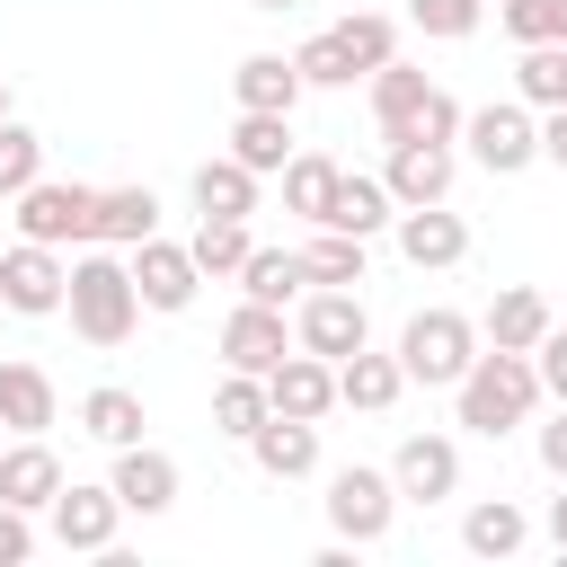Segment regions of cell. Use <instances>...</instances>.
<instances>
[{
	"label": "cell",
	"instance_id": "cell-33",
	"mask_svg": "<svg viewBox=\"0 0 567 567\" xmlns=\"http://www.w3.org/2000/svg\"><path fill=\"white\" fill-rule=\"evenodd\" d=\"M514 97H523L532 115L567 106V44H523V62H514Z\"/></svg>",
	"mask_w": 567,
	"mask_h": 567
},
{
	"label": "cell",
	"instance_id": "cell-32",
	"mask_svg": "<svg viewBox=\"0 0 567 567\" xmlns=\"http://www.w3.org/2000/svg\"><path fill=\"white\" fill-rule=\"evenodd\" d=\"M266 416H275V399H266V372H221V390H213V434L248 443Z\"/></svg>",
	"mask_w": 567,
	"mask_h": 567
},
{
	"label": "cell",
	"instance_id": "cell-29",
	"mask_svg": "<svg viewBox=\"0 0 567 567\" xmlns=\"http://www.w3.org/2000/svg\"><path fill=\"white\" fill-rule=\"evenodd\" d=\"M195 213H213V221H248V213H257V168H239L230 151L204 159V168H195Z\"/></svg>",
	"mask_w": 567,
	"mask_h": 567
},
{
	"label": "cell",
	"instance_id": "cell-42",
	"mask_svg": "<svg viewBox=\"0 0 567 567\" xmlns=\"http://www.w3.org/2000/svg\"><path fill=\"white\" fill-rule=\"evenodd\" d=\"M27 558H35V514L0 505V567H27Z\"/></svg>",
	"mask_w": 567,
	"mask_h": 567
},
{
	"label": "cell",
	"instance_id": "cell-38",
	"mask_svg": "<svg viewBox=\"0 0 567 567\" xmlns=\"http://www.w3.org/2000/svg\"><path fill=\"white\" fill-rule=\"evenodd\" d=\"M478 9L487 0H408V27L434 44H461V35H478Z\"/></svg>",
	"mask_w": 567,
	"mask_h": 567
},
{
	"label": "cell",
	"instance_id": "cell-6",
	"mask_svg": "<svg viewBox=\"0 0 567 567\" xmlns=\"http://www.w3.org/2000/svg\"><path fill=\"white\" fill-rule=\"evenodd\" d=\"M470 354H478V328H470L461 310H416V319L399 328V372L425 381V390H452V381L470 372Z\"/></svg>",
	"mask_w": 567,
	"mask_h": 567
},
{
	"label": "cell",
	"instance_id": "cell-25",
	"mask_svg": "<svg viewBox=\"0 0 567 567\" xmlns=\"http://www.w3.org/2000/svg\"><path fill=\"white\" fill-rule=\"evenodd\" d=\"M425 89H434V80H425L416 62H399V53L372 71V124H381V142H408V124H416Z\"/></svg>",
	"mask_w": 567,
	"mask_h": 567
},
{
	"label": "cell",
	"instance_id": "cell-27",
	"mask_svg": "<svg viewBox=\"0 0 567 567\" xmlns=\"http://www.w3.org/2000/svg\"><path fill=\"white\" fill-rule=\"evenodd\" d=\"M523 540H532V514H523L514 496H478V505L461 514V549H470V558H514Z\"/></svg>",
	"mask_w": 567,
	"mask_h": 567
},
{
	"label": "cell",
	"instance_id": "cell-39",
	"mask_svg": "<svg viewBox=\"0 0 567 567\" xmlns=\"http://www.w3.org/2000/svg\"><path fill=\"white\" fill-rule=\"evenodd\" d=\"M35 177H44V142L9 115V124H0V204H9L18 186H35Z\"/></svg>",
	"mask_w": 567,
	"mask_h": 567
},
{
	"label": "cell",
	"instance_id": "cell-4",
	"mask_svg": "<svg viewBox=\"0 0 567 567\" xmlns=\"http://www.w3.org/2000/svg\"><path fill=\"white\" fill-rule=\"evenodd\" d=\"M9 204H18V239H44V248H89L97 239V186H80V177H35Z\"/></svg>",
	"mask_w": 567,
	"mask_h": 567
},
{
	"label": "cell",
	"instance_id": "cell-19",
	"mask_svg": "<svg viewBox=\"0 0 567 567\" xmlns=\"http://www.w3.org/2000/svg\"><path fill=\"white\" fill-rule=\"evenodd\" d=\"M390 221H399L390 186H381V177L337 168V186H328V204H319V221H310V230H354V239H372V230H390Z\"/></svg>",
	"mask_w": 567,
	"mask_h": 567
},
{
	"label": "cell",
	"instance_id": "cell-12",
	"mask_svg": "<svg viewBox=\"0 0 567 567\" xmlns=\"http://www.w3.org/2000/svg\"><path fill=\"white\" fill-rule=\"evenodd\" d=\"M390 230H399V257H408L416 275H443V266L470 257V221H461L452 204H408Z\"/></svg>",
	"mask_w": 567,
	"mask_h": 567
},
{
	"label": "cell",
	"instance_id": "cell-16",
	"mask_svg": "<svg viewBox=\"0 0 567 567\" xmlns=\"http://www.w3.org/2000/svg\"><path fill=\"white\" fill-rule=\"evenodd\" d=\"M106 487H115V505H124V514H142V523H151V514H168V505H177V461H168L159 443H124V452H115V470H106Z\"/></svg>",
	"mask_w": 567,
	"mask_h": 567
},
{
	"label": "cell",
	"instance_id": "cell-48",
	"mask_svg": "<svg viewBox=\"0 0 567 567\" xmlns=\"http://www.w3.org/2000/svg\"><path fill=\"white\" fill-rule=\"evenodd\" d=\"M0 443H9V425H0Z\"/></svg>",
	"mask_w": 567,
	"mask_h": 567
},
{
	"label": "cell",
	"instance_id": "cell-36",
	"mask_svg": "<svg viewBox=\"0 0 567 567\" xmlns=\"http://www.w3.org/2000/svg\"><path fill=\"white\" fill-rule=\"evenodd\" d=\"M496 27L514 44H567V0H496Z\"/></svg>",
	"mask_w": 567,
	"mask_h": 567
},
{
	"label": "cell",
	"instance_id": "cell-31",
	"mask_svg": "<svg viewBox=\"0 0 567 567\" xmlns=\"http://www.w3.org/2000/svg\"><path fill=\"white\" fill-rule=\"evenodd\" d=\"M230 284H239L248 301H275V310H284V301H301L310 266H301V248H248V266H239Z\"/></svg>",
	"mask_w": 567,
	"mask_h": 567
},
{
	"label": "cell",
	"instance_id": "cell-30",
	"mask_svg": "<svg viewBox=\"0 0 567 567\" xmlns=\"http://www.w3.org/2000/svg\"><path fill=\"white\" fill-rule=\"evenodd\" d=\"M159 230V195L151 186H97V239L106 248H133Z\"/></svg>",
	"mask_w": 567,
	"mask_h": 567
},
{
	"label": "cell",
	"instance_id": "cell-18",
	"mask_svg": "<svg viewBox=\"0 0 567 567\" xmlns=\"http://www.w3.org/2000/svg\"><path fill=\"white\" fill-rule=\"evenodd\" d=\"M53 487H62L53 443H44V434H9V443H0V505L44 514V505H53Z\"/></svg>",
	"mask_w": 567,
	"mask_h": 567
},
{
	"label": "cell",
	"instance_id": "cell-15",
	"mask_svg": "<svg viewBox=\"0 0 567 567\" xmlns=\"http://www.w3.org/2000/svg\"><path fill=\"white\" fill-rule=\"evenodd\" d=\"M284 354H292V337H284V310L239 292V310L221 319V363H230V372H275Z\"/></svg>",
	"mask_w": 567,
	"mask_h": 567
},
{
	"label": "cell",
	"instance_id": "cell-1",
	"mask_svg": "<svg viewBox=\"0 0 567 567\" xmlns=\"http://www.w3.org/2000/svg\"><path fill=\"white\" fill-rule=\"evenodd\" d=\"M532 408H540V372H532V354H505V346H478L470 354V372L452 381V416L470 425V434H514V425H532Z\"/></svg>",
	"mask_w": 567,
	"mask_h": 567
},
{
	"label": "cell",
	"instance_id": "cell-17",
	"mask_svg": "<svg viewBox=\"0 0 567 567\" xmlns=\"http://www.w3.org/2000/svg\"><path fill=\"white\" fill-rule=\"evenodd\" d=\"M266 399H275V416H310V425H319V416L337 408V363L310 354V346H292V354L266 372Z\"/></svg>",
	"mask_w": 567,
	"mask_h": 567
},
{
	"label": "cell",
	"instance_id": "cell-23",
	"mask_svg": "<svg viewBox=\"0 0 567 567\" xmlns=\"http://www.w3.org/2000/svg\"><path fill=\"white\" fill-rule=\"evenodd\" d=\"M248 452H257L266 478H310V470H319V425H310V416H266V425L248 434Z\"/></svg>",
	"mask_w": 567,
	"mask_h": 567
},
{
	"label": "cell",
	"instance_id": "cell-13",
	"mask_svg": "<svg viewBox=\"0 0 567 567\" xmlns=\"http://www.w3.org/2000/svg\"><path fill=\"white\" fill-rule=\"evenodd\" d=\"M124 266H133L142 310H186V301H195V284H204V275H195V257H186V239H159V230H151V239H133V257H124Z\"/></svg>",
	"mask_w": 567,
	"mask_h": 567
},
{
	"label": "cell",
	"instance_id": "cell-8",
	"mask_svg": "<svg viewBox=\"0 0 567 567\" xmlns=\"http://www.w3.org/2000/svg\"><path fill=\"white\" fill-rule=\"evenodd\" d=\"M292 346H310V354H354V346H372V319H363V292L354 284H319V292H301V310H292Z\"/></svg>",
	"mask_w": 567,
	"mask_h": 567
},
{
	"label": "cell",
	"instance_id": "cell-24",
	"mask_svg": "<svg viewBox=\"0 0 567 567\" xmlns=\"http://www.w3.org/2000/svg\"><path fill=\"white\" fill-rule=\"evenodd\" d=\"M230 97H239V106H266V115H292V106H301V71H292V53H239Z\"/></svg>",
	"mask_w": 567,
	"mask_h": 567
},
{
	"label": "cell",
	"instance_id": "cell-21",
	"mask_svg": "<svg viewBox=\"0 0 567 567\" xmlns=\"http://www.w3.org/2000/svg\"><path fill=\"white\" fill-rule=\"evenodd\" d=\"M478 337H487V346H505V354H532V346L549 337V292H540V284H505V292L487 301Z\"/></svg>",
	"mask_w": 567,
	"mask_h": 567
},
{
	"label": "cell",
	"instance_id": "cell-40",
	"mask_svg": "<svg viewBox=\"0 0 567 567\" xmlns=\"http://www.w3.org/2000/svg\"><path fill=\"white\" fill-rule=\"evenodd\" d=\"M461 115H470V106H461L452 89H425V106H416L408 133H416V142H461Z\"/></svg>",
	"mask_w": 567,
	"mask_h": 567
},
{
	"label": "cell",
	"instance_id": "cell-2",
	"mask_svg": "<svg viewBox=\"0 0 567 567\" xmlns=\"http://www.w3.org/2000/svg\"><path fill=\"white\" fill-rule=\"evenodd\" d=\"M62 310H71V337H80V346H124V337H133V319H142L133 266H124V257H106V239H89V248L71 257Z\"/></svg>",
	"mask_w": 567,
	"mask_h": 567
},
{
	"label": "cell",
	"instance_id": "cell-45",
	"mask_svg": "<svg viewBox=\"0 0 567 567\" xmlns=\"http://www.w3.org/2000/svg\"><path fill=\"white\" fill-rule=\"evenodd\" d=\"M540 523H549V540L567 549V478H558V496H549V514H540Z\"/></svg>",
	"mask_w": 567,
	"mask_h": 567
},
{
	"label": "cell",
	"instance_id": "cell-43",
	"mask_svg": "<svg viewBox=\"0 0 567 567\" xmlns=\"http://www.w3.org/2000/svg\"><path fill=\"white\" fill-rule=\"evenodd\" d=\"M532 452H540V470H549V478H567V408H549V425L532 434Z\"/></svg>",
	"mask_w": 567,
	"mask_h": 567
},
{
	"label": "cell",
	"instance_id": "cell-37",
	"mask_svg": "<svg viewBox=\"0 0 567 567\" xmlns=\"http://www.w3.org/2000/svg\"><path fill=\"white\" fill-rule=\"evenodd\" d=\"M301 266H310V284H363V239L354 230H319L301 248Z\"/></svg>",
	"mask_w": 567,
	"mask_h": 567
},
{
	"label": "cell",
	"instance_id": "cell-44",
	"mask_svg": "<svg viewBox=\"0 0 567 567\" xmlns=\"http://www.w3.org/2000/svg\"><path fill=\"white\" fill-rule=\"evenodd\" d=\"M540 159H549V168H567V106H549V115H540Z\"/></svg>",
	"mask_w": 567,
	"mask_h": 567
},
{
	"label": "cell",
	"instance_id": "cell-22",
	"mask_svg": "<svg viewBox=\"0 0 567 567\" xmlns=\"http://www.w3.org/2000/svg\"><path fill=\"white\" fill-rule=\"evenodd\" d=\"M399 399H408V372H399V354H372V346L337 354V408H363V416H381V408H399Z\"/></svg>",
	"mask_w": 567,
	"mask_h": 567
},
{
	"label": "cell",
	"instance_id": "cell-10",
	"mask_svg": "<svg viewBox=\"0 0 567 567\" xmlns=\"http://www.w3.org/2000/svg\"><path fill=\"white\" fill-rule=\"evenodd\" d=\"M390 487H399V505H443V496H461V443H452V434H408V443L390 452Z\"/></svg>",
	"mask_w": 567,
	"mask_h": 567
},
{
	"label": "cell",
	"instance_id": "cell-9",
	"mask_svg": "<svg viewBox=\"0 0 567 567\" xmlns=\"http://www.w3.org/2000/svg\"><path fill=\"white\" fill-rule=\"evenodd\" d=\"M62 284H71V266H62V248H44V239H18V248L0 257V310H18V319H53V310H62Z\"/></svg>",
	"mask_w": 567,
	"mask_h": 567
},
{
	"label": "cell",
	"instance_id": "cell-47",
	"mask_svg": "<svg viewBox=\"0 0 567 567\" xmlns=\"http://www.w3.org/2000/svg\"><path fill=\"white\" fill-rule=\"evenodd\" d=\"M0 124H9V80H0Z\"/></svg>",
	"mask_w": 567,
	"mask_h": 567
},
{
	"label": "cell",
	"instance_id": "cell-20",
	"mask_svg": "<svg viewBox=\"0 0 567 567\" xmlns=\"http://www.w3.org/2000/svg\"><path fill=\"white\" fill-rule=\"evenodd\" d=\"M53 416H62L53 372H44V363H27V354H9V363H0V425H9V434H44Z\"/></svg>",
	"mask_w": 567,
	"mask_h": 567
},
{
	"label": "cell",
	"instance_id": "cell-46",
	"mask_svg": "<svg viewBox=\"0 0 567 567\" xmlns=\"http://www.w3.org/2000/svg\"><path fill=\"white\" fill-rule=\"evenodd\" d=\"M248 9H301V0H248Z\"/></svg>",
	"mask_w": 567,
	"mask_h": 567
},
{
	"label": "cell",
	"instance_id": "cell-7",
	"mask_svg": "<svg viewBox=\"0 0 567 567\" xmlns=\"http://www.w3.org/2000/svg\"><path fill=\"white\" fill-rule=\"evenodd\" d=\"M328 523H337V540H354V549L390 540V523H399V487H390V470L346 461V470L328 478Z\"/></svg>",
	"mask_w": 567,
	"mask_h": 567
},
{
	"label": "cell",
	"instance_id": "cell-14",
	"mask_svg": "<svg viewBox=\"0 0 567 567\" xmlns=\"http://www.w3.org/2000/svg\"><path fill=\"white\" fill-rule=\"evenodd\" d=\"M452 168H461L452 142H416V133H408V142H390L381 186H390V204L408 213V204H443V195H452Z\"/></svg>",
	"mask_w": 567,
	"mask_h": 567
},
{
	"label": "cell",
	"instance_id": "cell-28",
	"mask_svg": "<svg viewBox=\"0 0 567 567\" xmlns=\"http://www.w3.org/2000/svg\"><path fill=\"white\" fill-rule=\"evenodd\" d=\"M230 159H239V168H257V177H284V159H292V115L239 106V124H230Z\"/></svg>",
	"mask_w": 567,
	"mask_h": 567
},
{
	"label": "cell",
	"instance_id": "cell-41",
	"mask_svg": "<svg viewBox=\"0 0 567 567\" xmlns=\"http://www.w3.org/2000/svg\"><path fill=\"white\" fill-rule=\"evenodd\" d=\"M532 372H540V399L567 408V328H558V319H549V337L532 346Z\"/></svg>",
	"mask_w": 567,
	"mask_h": 567
},
{
	"label": "cell",
	"instance_id": "cell-34",
	"mask_svg": "<svg viewBox=\"0 0 567 567\" xmlns=\"http://www.w3.org/2000/svg\"><path fill=\"white\" fill-rule=\"evenodd\" d=\"M248 248H257V239H248V221H213V213H204V221H195V239H186V257H195V275H204V284H213V275H239V266H248Z\"/></svg>",
	"mask_w": 567,
	"mask_h": 567
},
{
	"label": "cell",
	"instance_id": "cell-5",
	"mask_svg": "<svg viewBox=\"0 0 567 567\" xmlns=\"http://www.w3.org/2000/svg\"><path fill=\"white\" fill-rule=\"evenodd\" d=\"M461 151H470L487 177H514V168L540 159V115H532L523 97H487V106L461 115Z\"/></svg>",
	"mask_w": 567,
	"mask_h": 567
},
{
	"label": "cell",
	"instance_id": "cell-11",
	"mask_svg": "<svg viewBox=\"0 0 567 567\" xmlns=\"http://www.w3.org/2000/svg\"><path fill=\"white\" fill-rule=\"evenodd\" d=\"M44 523H53V540H62V549L106 558V549H115L124 505H115V487H80V478H62V487H53V505H44Z\"/></svg>",
	"mask_w": 567,
	"mask_h": 567
},
{
	"label": "cell",
	"instance_id": "cell-26",
	"mask_svg": "<svg viewBox=\"0 0 567 567\" xmlns=\"http://www.w3.org/2000/svg\"><path fill=\"white\" fill-rule=\"evenodd\" d=\"M142 390H124V381H97L89 399H80V434L89 443H106V452H124V443H142Z\"/></svg>",
	"mask_w": 567,
	"mask_h": 567
},
{
	"label": "cell",
	"instance_id": "cell-3",
	"mask_svg": "<svg viewBox=\"0 0 567 567\" xmlns=\"http://www.w3.org/2000/svg\"><path fill=\"white\" fill-rule=\"evenodd\" d=\"M390 53H399V27H390L381 9H354V18L319 27L310 44H292V71H301V89H354V80H372Z\"/></svg>",
	"mask_w": 567,
	"mask_h": 567
},
{
	"label": "cell",
	"instance_id": "cell-35",
	"mask_svg": "<svg viewBox=\"0 0 567 567\" xmlns=\"http://www.w3.org/2000/svg\"><path fill=\"white\" fill-rule=\"evenodd\" d=\"M328 186H337V159H328V151H292V159H284V213H301V221H319V204H328Z\"/></svg>",
	"mask_w": 567,
	"mask_h": 567
}]
</instances>
